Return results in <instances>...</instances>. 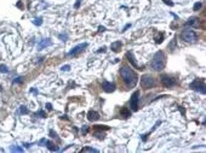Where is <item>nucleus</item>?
Wrapping results in <instances>:
<instances>
[{"instance_id":"nucleus-1","label":"nucleus","mask_w":206,"mask_h":153,"mask_svg":"<svg viewBox=\"0 0 206 153\" xmlns=\"http://www.w3.org/2000/svg\"><path fill=\"white\" fill-rule=\"evenodd\" d=\"M120 76L127 88H134L138 81L137 74L134 70H131V68H129L127 65H123L120 68Z\"/></svg>"},{"instance_id":"nucleus-2","label":"nucleus","mask_w":206,"mask_h":153,"mask_svg":"<svg viewBox=\"0 0 206 153\" xmlns=\"http://www.w3.org/2000/svg\"><path fill=\"white\" fill-rule=\"evenodd\" d=\"M165 63H166L165 53H164L163 51H158V52L154 54V57H153V59H152L150 65H152L153 70H155V71H160V70H163V69H164Z\"/></svg>"},{"instance_id":"nucleus-3","label":"nucleus","mask_w":206,"mask_h":153,"mask_svg":"<svg viewBox=\"0 0 206 153\" xmlns=\"http://www.w3.org/2000/svg\"><path fill=\"white\" fill-rule=\"evenodd\" d=\"M189 88H192L193 91H196V92L201 93V94H205L206 93L205 80H204V78H196V80H194V81L189 85Z\"/></svg>"},{"instance_id":"nucleus-4","label":"nucleus","mask_w":206,"mask_h":153,"mask_svg":"<svg viewBox=\"0 0 206 153\" xmlns=\"http://www.w3.org/2000/svg\"><path fill=\"white\" fill-rule=\"evenodd\" d=\"M155 85V80L153 76L150 75H143L141 77V87L144 88V89H149V88H153Z\"/></svg>"},{"instance_id":"nucleus-5","label":"nucleus","mask_w":206,"mask_h":153,"mask_svg":"<svg viewBox=\"0 0 206 153\" xmlns=\"http://www.w3.org/2000/svg\"><path fill=\"white\" fill-rule=\"evenodd\" d=\"M181 37H182V40H183V41H185V42H190V43L195 42V41H196V39H198V36H196L195 31L190 30V29H185V30L182 31V33H181Z\"/></svg>"},{"instance_id":"nucleus-6","label":"nucleus","mask_w":206,"mask_h":153,"mask_svg":"<svg viewBox=\"0 0 206 153\" xmlns=\"http://www.w3.org/2000/svg\"><path fill=\"white\" fill-rule=\"evenodd\" d=\"M160 80H161V85L165 88H171V87H173L176 85V80L170 75H163L160 77Z\"/></svg>"},{"instance_id":"nucleus-7","label":"nucleus","mask_w":206,"mask_h":153,"mask_svg":"<svg viewBox=\"0 0 206 153\" xmlns=\"http://www.w3.org/2000/svg\"><path fill=\"white\" fill-rule=\"evenodd\" d=\"M138 102H139V92L136 91L131 95V99H130V107H131L132 111L138 110Z\"/></svg>"},{"instance_id":"nucleus-8","label":"nucleus","mask_w":206,"mask_h":153,"mask_svg":"<svg viewBox=\"0 0 206 153\" xmlns=\"http://www.w3.org/2000/svg\"><path fill=\"white\" fill-rule=\"evenodd\" d=\"M86 47H87V43H86V42H84V43H79L78 46L73 47V48L69 51L68 56H76V54H79L80 52H82Z\"/></svg>"},{"instance_id":"nucleus-9","label":"nucleus","mask_w":206,"mask_h":153,"mask_svg":"<svg viewBox=\"0 0 206 153\" xmlns=\"http://www.w3.org/2000/svg\"><path fill=\"white\" fill-rule=\"evenodd\" d=\"M102 88L105 93H112L115 91V85L113 82H108V81H103L102 82Z\"/></svg>"},{"instance_id":"nucleus-10","label":"nucleus","mask_w":206,"mask_h":153,"mask_svg":"<svg viewBox=\"0 0 206 153\" xmlns=\"http://www.w3.org/2000/svg\"><path fill=\"white\" fill-rule=\"evenodd\" d=\"M126 58H127V60L130 61V64H131L134 68H136V69H141V70H142V68H139V66H138V64L136 63V59H135V57H134V53H132V52H127V53H126Z\"/></svg>"},{"instance_id":"nucleus-11","label":"nucleus","mask_w":206,"mask_h":153,"mask_svg":"<svg viewBox=\"0 0 206 153\" xmlns=\"http://www.w3.org/2000/svg\"><path fill=\"white\" fill-rule=\"evenodd\" d=\"M121 47H123V42L121 41H114L110 45V48H112L113 52H119L121 50Z\"/></svg>"},{"instance_id":"nucleus-12","label":"nucleus","mask_w":206,"mask_h":153,"mask_svg":"<svg viewBox=\"0 0 206 153\" xmlns=\"http://www.w3.org/2000/svg\"><path fill=\"white\" fill-rule=\"evenodd\" d=\"M98 118H100V115H98L96 111H92V110H91V111L87 112V119H89V121L95 122V121H97Z\"/></svg>"},{"instance_id":"nucleus-13","label":"nucleus","mask_w":206,"mask_h":153,"mask_svg":"<svg viewBox=\"0 0 206 153\" xmlns=\"http://www.w3.org/2000/svg\"><path fill=\"white\" fill-rule=\"evenodd\" d=\"M185 26L188 27H198L199 26V18H196V17H192V18H189L187 22H185Z\"/></svg>"},{"instance_id":"nucleus-14","label":"nucleus","mask_w":206,"mask_h":153,"mask_svg":"<svg viewBox=\"0 0 206 153\" xmlns=\"http://www.w3.org/2000/svg\"><path fill=\"white\" fill-rule=\"evenodd\" d=\"M120 116L123 117V118H129V117H131V110L130 109H127V107H121V110H120Z\"/></svg>"},{"instance_id":"nucleus-15","label":"nucleus","mask_w":206,"mask_h":153,"mask_svg":"<svg viewBox=\"0 0 206 153\" xmlns=\"http://www.w3.org/2000/svg\"><path fill=\"white\" fill-rule=\"evenodd\" d=\"M52 45V41H51V39H45V40H42L40 43H39V50H42V48H45V47H49V46H51Z\"/></svg>"},{"instance_id":"nucleus-16","label":"nucleus","mask_w":206,"mask_h":153,"mask_svg":"<svg viewBox=\"0 0 206 153\" xmlns=\"http://www.w3.org/2000/svg\"><path fill=\"white\" fill-rule=\"evenodd\" d=\"M45 145H46V147H47V150H49V151H53V152H57V151H58V147H57V146H56L52 141L46 140Z\"/></svg>"},{"instance_id":"nucleus-17","label":"nucleus","mask_w":206,"mask_h":153,"mask_svg":"<svg viewBox=\"0 0 206 153\" xmlns=\"http://www.w3.org/2000/svg\"><path fill=\"white\" fill-rule=\"evenodd\" d=\"M81 153H85V152H93V153H97L98 151L96 150V148H92V147H84L81 151H80Z\"/></svg>"},{"instance_id":"nucleus-18","label":"nucleus","mask_w":206,"mask_h":153,"mask_svg":"<svg viewBox=\"0 0 206 153\" xmlns=\"http://www.w3.org/2000/svg\"><path fill=\"white\" fill-rule=\"evenodd\" d=\"M164 41V34L161 33V34H158L156 36H155V42L156 43H161Z\"/></svg>"},{"instance_id":"nucleus-19","label":"nucleus","mask_w":206,"mask_h":153,"mask_svg":"<svg viewBox=\"0 0 206 153\" xmlns=\"http://www.w3.org/2000/svg\"><path fill=\"white\" fill-rule=\"evenodd\" d=\"M33 23H34L35 26H38V27H40V26L42 24V18H41V17H36V18H34V21H33Z\"/></svg>"},{"instance_id":"nucleus-20","label":"nucleus","mask_w":206,"mask_h":153,"mask_svg":"<svg viewBox=\"0 0 206 153\" xmlns=\"http://www.w3.org/2000/svg\"><path fill=\"white\" fill-rule=\"evenodd\" d=\"M93 129L95 130H108L109 127H107V125H95Z\"/></svg>"},{"instance_id":"nucleus-21","label":"nucleus","mask_w":206,"mask_h":153,"mask_svg":"<svg viewBox=\"0 0 206 153\" xmlns=\"http://www.w3.org/2000/svg\"><path fill=\"white\" fill-rule=\"evenodd\" d=\"M11 151H12V152H23V148L20 147V146H12V147H11Z\"/></svg>"},{"instance_id":"nucleus-22","label":"nucleus","mask_w":206,"mask_h":153,"mask_svg":"<svg viewBox=\"0 0 206 153\" xmlns=\"http://www.w3.org/2000/svg\"><path fill=\"white\" fill-rule=\"evenodd\" d=\"M50 136H51V137H52V139H56V140H57V141H58V140H60V139H58V136H57V134H56V131H55V130H50Z\"/></svg>"},{"instance_id":"nucleus-23","label":"nucleus","mask_w":206,"mask_h":153,"mask_svg":"<svg viewBox=\"0 0 206 153\" xmlns=\"http://www.w3.org/2000/svg\"><path fill=\"white\" fill-rule=\"evenodd\" d=\"M20 111H21V113H23V115H27V113L29 112L26 106H21V107H20Z\"/></svg>"},{"instance_id":"nucleus-24","label":"nucleus","mask_w":206,"mask_h":153,"mask_svg":"<svg viewBox=\"0 0 206 153\" xmlns=\"http://www.w3.org/2000/svg\"><path fill=\"white\" fill-rule=\"evenodd\" d=\"M36 115H38V116H40L41 118H45V117H46V112H45L44 110H40V111H38V112H36Z\"/></svg>"},{"instance_id":"nucleus-25","label":"nucleus","mask_w":206,"mask_h":153,"mask_svg":"<svg viewBox=\"0 0 206 153\" xmlns=\"http://www.w3.org/2000/svg\"><path fill=\"white\" fill-rule=\"evenodd\" d=\"M87 131H89V127H87V125H82V128H81V134H82V135H86Z\"/></svg>"},{"instance_id":"nucleus-26","label":"nucleus","mask_w":206,"mask_h":153,"mask_svg":"<svg viewBox=\"0 0 206 153\" xmlns=\"http://www.w3.org/2000/svg\"><path fill=\"white\" fill-rule=\"evenodd\" d=\"M200 7H201V2H196V4L194 5V8H193V10H194V11H199Z\"/></svg>"},{"instance_id":"nucleus-27","label":"nucleus","mask_w":206,"mask_h":153,"mask_svg":"<svg viewBox=\"0 0 206 153\" xmlns=\"http://www.w3.org/2000/svg\"><path fill=\"white\" fill-rule=\"evenodd\" d=\"M58 37H60L61 40H63V41H66V40L68 39V35H67V34H60V35H58Z\"/></svg>"},{"instance_id":"nucleus-28","label":"nucleus","mask_w":206,"mask_h":153,"mask_svg":"<svg viewBox=\"0 0 206 153\" xmlns=\"http://www.w3.org/2000/svg\"><path fill=\"white\" fill-rule=\"evenodd\" d=\"M96 136H97L98 139H104V136H105V135H104L103 133H100L98 130H96Z\"/></svg>"},{"instance_id":"nucleus-29","label":"nucleus","mask_w":206,"mask_h":153,"mask_svg":"<svg viewBox=\"0 0 206 153\" xmlns=\"http://www.w3.org/2000/svg\"><path fill=\"white\" fill-rule=\"evenodd\" d=\"M0 72H7V68H6V65H4V64H1V65H0Z\"/></svg>"},{"instance_id":"nucleus-30","label":"nucleus","mask_w":206,"mask_h":153,"mask_svg":"<svg viewBox=\"0 0 206 153\" xmlns=\"http://www.w3.org/2000/svg\"><path fill=\"white\" fill-rule=\"evenodd\" d=\"M22 82H23V78H22V77H17V78L13 80V83H22Z\"/></svg>"},{"instance_id":"nucleus-31","label":"nucleus","mask_w":206,"mask_h":153,"mask_svg":"<svg viewBox=\"0 0 206 153\" xmlns=\"http://www.w3.org/2000/svg\"><path fill=\"white\" fill-rule=\"evenodd\" d=\"M166 5H169V6H173V2H172L171 0H163Z\"/></svg>"},{"instance_id":"nucleus-32","label":"nucleus","mask_w":206,"mask_h":153,"mask_svg":"<svg viewBox=\"0 0 206 153\" xmlns=\"http://www.w3.org/2000/svg\"><path fill=\"white\" fill-rule=\"evenodd\" d=\"M61 69H62L63 71H69V69H70V66H69V65H64V66H62Z\"/></svg>"},{"instance_id":"nucleus-33","label":"nucleus","mask_w":206,"mask_h":153,"mask_svg":"<svg viewBox=\"0 0 206 153\" xmlns=\"http://www.w3.org/2000/svg\"><path fill=\"white\" fill-rule=\"evenodd\" d=\"M80 4H81V0H76V2H75V8H79V7H80Z\"/></svg>"},{"instance_id":"nucleus-34","label":"nucleus","mask_w":206,"mask_h":153,"mask_svg":"<svg viewBox=\"0 0 206 153\" xmlns=\"http://www.w3.org/2000/svg\"><path fill=\"white\" fill-rule=\"evenodd\" d=\"M46 109H47L49 111H51V110H52V105H51L50 102H47V104H46Z\"/></svg>"},{"instance_id":"nucleus-35","label":"nucleus","mask_w":206,"mask_h":153,"mask_svg":"<svg viewBox=\"0 0 206 153\" xmlns=\"http://www.w3.org/2000/svg\"><path fill=\"white\" fill-rule=\"evenodd\" d=\"M45 142H46V139H41L40 141H39V145L41 146V145H45Z\"/></svg>"},{"instance_id":"nucleus-36","label":"nucleus","mask_w":206,"mask_h":153,"mask_svg":"<svg viewBox=\"0 0 206 153\" xmlns=\"http://www.w3.org/2000/svg\"><path fill=\"white\" fill-rule=\"evenodd\" d=\"M97 52H98V53H102V52H105V47H104V46H103V47H101V48H100V50H98Z\"/></svg>"},{"instance_id":"nucleus-37","label":"nucleus","mask_w":206,"mask_h":153,"mask_svg":"<svg viewBox=\"0 0 206 153\" xmlns=\"http://www.w3.org/2000/svg\"><path fill=\"white\" fill-rule=\"evenodd\" d=\"M98 30L101 31V33H103V31H105V28H104V27H102V26H101V27L98 28Z\"/></svg>"},{"instance_id":"nucleus-38","label":"nucleus","mask_w":206,"mask_h":153,"mask_svg":"<svg viewBox=\"0 0 206 153\" xmlns=\"http://www.w3.org/2000/svg\"><path fill=\"white\" fill-rule=\"evenodd\" d=\"M17 7H20V8H22L23 6H22V2L20 1V2H17Z\"/></svg>"},{"instance_id":"nucleus-39","label":"nucleus","mask_w":206,"mask_h":153,"mask_svg":"<svg viewBox=\"0 0 206 153\" xmlns=\"http://www.w3.org/2000/svg\"><path fill=\"white\" fill-rule=\"evenodd\" d=\"M130 27H131V24H127V26H125V28H124V30H123V31H125L126 29H129Z\"/></svg>"},{"instance_id":"nucleus-40","label":"nucleus","mask_w":206,"mask_h":153,"mask_svg":"<svg viewBox=\"0 0 206 153\" xmlns=\"http://www.w3.org/2000/svg\"><path fill=\"white\" fill-rule=\"evenodd\" d=\"M31 92H33L34 94H38V89H34V88H32V89H31Z\"/></svg>"},{"instance_id":"nucleus-41","label":"nucleus","mask_w":206,"mask_h":153,"mask_svg":"<svg viewBox=\"0 0 206 153\" xmlns=\"http://www.w3.org/2000/svg\"><path fill=\"white\" fill-rule=\"evenodd\" d=\"M23 146H24V147H27V148H28V147H31V145H29V144H24Z\"/></svg>"}]
</instances>
